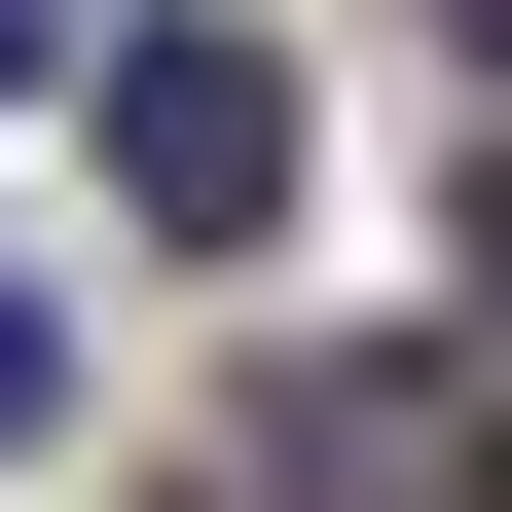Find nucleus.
I'll use <instances>...</instances> for the list:
<instances>
[{
  "instance_id": "f257e3e1",
  "label": "nucleus",
  "mask_w": 512,
  "mask_h": 512,
  "mask_svg": "<svg viewBox=\"0 0 512 512\" xmlns=\"http://www.w3.org/2000/svg\"><path fill=\"white\" fill-rule=\"evenodd\" d=\"M110 183H147L183 256H256L293 220V74H256V37H110Z\"/></svg>"
},
{
  "instance_id": "f03ea898",
  "label": "nucleus",
  "mask_w": 512,
  "mask_h": 512,
  "mask_svg": "<svg viewBox=\"0 0 512 512\" xmlns=\"http://www.w3.org/2000/svg\"><path fill=\"white\" fill-rule=\"evenodd\" d=\"M0 74H74V0H0Z\"/></svg>"
},
{
  "instance_id": "7ed1b4c3",
  "label": "nucleus",
  "mask_w": 512,
  "mask_h": 512,
  "mask_svg": "<svg viewBox=\"0 0 512 512\" xmlns=\"http://www.w3.org/2000/svg\"><path fill=\"white\" fill-rule=\"evenodd\" d=\"M0 439H37V293H0Z\"/></svg>"
},
{
  "instance_id": "20e7f679",
  "label": "nucleus",
  "mask_w": 512,
  "mask_h": 512,
  "mask_svg": "<svg viewBox=\"0 0 512 512\" xmlns=\"http://www.w3.org/2000/svg\"><path fill=\"white\" fill-rule=\"evenodd\" d=\"M439 37H476V74H512V0H439Z\"/></svg>"
}]
</instances>
